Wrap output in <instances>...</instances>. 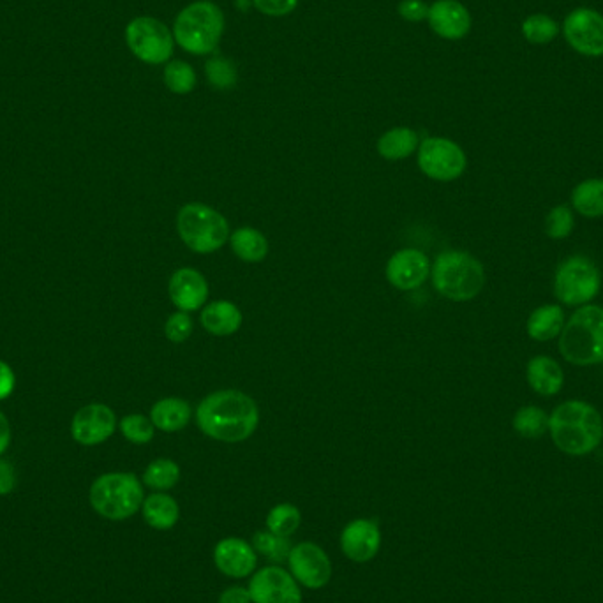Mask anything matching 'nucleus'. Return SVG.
<instances>
[{"mask_svg": "<svg viewBox=\"0 0 603 603\" xmlns=\"http://www.w3.org/2000/svg\"><path fill=\"white\" fill-rule=\"evenodd\" d=\"M253 603H302L295 577L281 566H265L249 582Z\"/></svg>", "mask_w": 603, "mask_h": 603, "instance_id": "13", "label": "nucleus"}, {"mask_svg": "<svg viewBox=\"0 0 603 603\" xmlns=\"http://www.w3.org/2000/svg\"><path fill=\"white\" fill-rule=\"evenodd\" d=\"M164 83L173 94H189L196 87V73L187 62L175 60L164 69Z\"/></svg>", "mask_w": 603, "mask_h": 603, "instance_id": "33", "label": "nucleus"}, {"mask_svg": "<svg viewBox=\"0 0 603 603\" xmlns=\"http://www.w3.org/2000/svg\"><path fill=\"white\" fill-rule=\"evenodd\" d=\"M464 150L447 138H427L418 147V166L429 179L452 182L466 170Z\"/></svg>", "mask_w": 603, "mask_h": 603, "instance_id": "10", "label": "nucleus"}, {"mask_svg": "<svg viewBox=\"0 0 603 603\" xmlns=\"http://www.w3.org/2000/svg\"><path fill=\"white\" fill-rule=\"evenodd\" d=\"M600 288L602 274L586 256H570L556 270L554 295L563 306H588L598 297Z\"/></svg>", "mask_w": 603, "mask_h": 603, "instance_id": "8", "label": "nucleus"}, {"mask_svg": "<svg viewBox=\"0 0 603 603\" xmlns=\"http://www.w3.org/2000/svg\"><path fill=\"white\" fill-rule=\"evenodd\" d=\"M558 348L568 364H603V307H579L561 330Z\"/></svg>", "mask_w": 603, "mask_h": 603, "instance_id": "3", "label": "nucleus"}, {"mask_svg": "<svg viewBox=\"0 0 603 603\" xmlns=\"http://www.w3.org/2000/svg\"><path fill=\"white\" fill-rule=\"evenodd\" d=\"M16 376L11 369V365L0 360V401L8 399L9 395L15 392Z\"/></svg>", "mask_w": 603, "mask_h": 603, "instance_id": "41", "label": "nucleus"}, {"mask_svg": "<svg viewBox=\"0 0 603 603\" xmlns=\"http://www.w3.org/2000/svg\"><path fill=\"white\" fill-rule=\"evenodd\" d=\"M522 36L526 38L531 45H549L554 39L558 38L559 23L551 16L531 15L522 22Z\"/></svg>", "mask_w": 603, "mask_h": 603, "instance_id": "30", "label": "nucleus"}, {"mask_svg": "<svg viewBox=\"0 0 603 603\" xmlns=\"http://www.w3.org/2000/svg\"><path fill=\"white\" fill-rule=\"evenodd\" d=\"M300 522H302L300 510L290 503L277 505L267 515L268 531L277 536H284V538L295 535L297 529L300 528Z\"/></svg>", "mask_w": 603, "mask_h": 603, "instance_id": "31", "label": "nucleus"}, {"mask_svg": "<svg viewBox=\"0 0 603 603\" xmlns=\"http://www.w3.org/2000/svg\"><path fill=\"white\" fill-rule=\"evenodd\" d=\"M429 260L418 249H402L395 253L387 265V277L397 290L420 288L429 277Z\"/></svg>", "mask_w": 603, "mask_h": 603, "instance_id": "16", "label": "nucleus"}, {"mask_svg": "<svg viewBox=\"0 0 603 603\" xmlns=\"http://www.w3.org/2000/svg\"><path fill=\"white\" fill-rule=\"evenodd\" d=\"M219 603H253L249 589L242 586H231L219 595Z\"/></svg>", "mask_w": 603, "mask_h": 603, "instance_id": "42", "label": "nucleus"}, {"mask_svg": "<svg viewBox=\"0 0 603 603\" xmlns=\"http://www.w3.org/2000/svg\"><path fill=\"white\" fill-rule=\"evenodd\" d=\"M381 533L378 524L369 519L351 521L341 533V551L355 563H367L378 554Z\"/></svg>", "mask_w": 603, "mask_h": 603, "instance_id": "17", "label": "nucleus"}, {"mask_svg": "<svg viewBox=\"0 0 603 603\" xmlns=\"http://www.w3.org/2000/svg\"><path fill=\"white\" fill-rule=\"evenodd\" d=\"M224 16L216 4L201 0L180 11L173 38L186 52L207 55L216 50L223 36Z\"/></svg>", "mask_w": 603, "mask_h": 603, "instance_id": "6", "label": "nucleus"}, {"mask_svg": "<svg viewBox=\"0 0 603 603\" xmlns=\"http://www.w3.org/2000/svg\"><path fill=\"white\" fill-rule=\"evenodd\" d=\"M549 432L554 445L566 455L582 457L595 452L603 440V418L589 402L565 401L552 411Z\"/></svg>", "mask_w": 603, "mask_h": 603, "instance_id": "2", "label": "nucleus"}, {"mask_svg": "<svg viewBox=\"0 0 603 603\" xmlns=\"http://www.w3.org/2000/svg\"><path fill=\"white\" fill-rule=\"evenodd\" d=\"M431 29L443 39L457 41L468 36L471 30V16L468 9L457 0H438L429 8Z\"/></svg>", "mask_w": 603, "mask_h": 603, "instance_id": "18", "label": "nucleus"}, {"mask_svg": "<svg viewBox=\"0 0 603 603\" xmlns=\"http://www.w3.org/2000/svg\"><path fill=\"white\" fill-rule=\"evenodd\" d=\"M180 468L172 459H156L150 462L143 473V484L154 491H170L179 484Z\"/></svg>", "mask_w": 603, "mask_h": 603, "instance_id": "29", "label": "nucleus"}, {"mask_svg": "<svg viewBox=\"0 0 603 603\" xmlns=\"http://www.w3.org/2000/svg\"><path fill=\"white\" fill-rule=\"evenodd\" d=\"M399 15L408 22H422L429 16V6L424 0H402L399 4Z\"/></svg>", "mask_w": 603, "mask_h": 603, "instance_id": "39", "label": "nucleus"}, {"mask_svg": "<svg viewBox=\"0 0 603 603\" xmlns=\"http://www.w3.org/2000/svg\"><path fill=\"white\" fill-rule=\"evenodd\" d=\"M11 438H13L11 424H9L8 417L0 411V455H4V452L8 450Z\"/></svg>", "mask_w": 603, "mask_h": 603, "instance_id": "43", "label": "nucleus"}, {"mask_svg": "<svg viewBox=\"0 0 603 603\" xmlns=\"http://www.w3.org/2000/svg\"><path fill=\"white\" fill-rule=\"evenodd\" d=\"M568 45L584 57H603V15L595 9L577 8L563 22Z\"/></svg>", "mask_w": 603, "mask_h": 603, "instance_id": "11", "label": "nucleus"}, {"mask_svg": "<svg viewBox=\"0 0 603 603\" xmlns=\"http://www.w3.org/2000/svg\"><path fill=\"white\" fill-rule=\"evenodd\" d=\"M126 41L138 59L147 64H163L172 57L175 38L163 22L140 16L127 25Z\"/></svg>", "mask_w": 603, "mask_h": 603, "instance_id": "9", "label": "nucleus"}, {"mask_svg": "<svg viewBox=\"0 0 603 603\" xmlns=\"http://www.w3.org/2000/svg\"><path fill=\"white\" fill-rule=\"evenodd\" d=\"M142 514L150 528L166 531L179 522V503L164 492H154L143 499Z\"/></svg>", "mask_w": 603, "mask_h": 603, "instance_id": "24", "label": "nucleus"}, {"mask_svg": "<svg viewBox=\"0 0 603 603\" xmlns=\"http://www.w3.org/2000/svg\"><path fill=\"white\" fill-rule=\"evenodd\" d=\"M526 378L531 390L544 397L559 394L565 385V373L561 365L547 355H538L529 360Z\"/></svg>", "mask_w": 603, "mask_h": 603, "instance_id": "20", "label": "nucleus"}, {"mask_svg": "<svg viewBox=\"0 0 603 603\" xmlns=\"http://www.w3.org/2000/svg\"><path fill=\"white\" fill-rule=\"evenodd\" d=\"M191 418V406L179 397H166L157 401L150 411V420L156 429L164 432L182 431Z\"/></svg>", "mask_w": 603, "mask_h": 603, "instance_id": "23", "label": "nucleus"}, {"mask_svg": "<svg viewBox=\"0 0 603 603\" xmlns=\"http://www.w3.org/2000/svg\"><path fill=\"white\" fill-rule=\"evenodd\" d=\"M177 230L180 239L194 253H216L230 239L228 221L203 203H189L180 209Z\"/></svg>", "mask_w": 603, "mask_h": 603, "instance_id": "7", "label": "nucleus"}, {"mask_svg": "<svg viewBox=\"0 0 603 603\" xmlns=\"http://www.w3.org/2000/svg\"><path fill=\"white\" fill-rule=\"evenodd\" d=\"M254 551L265 556L268 561L274 563H283L284 559H288L291 551V544L288 538L277 536L270 531H260L253 538Z\"/></svg>", "mask_w": 603, "mask_h": 603, "instance_id": "32", "label": "nucleus"}, {"mask_svg": "<svg viewBox=\"0 0 603 603\" xmlns=\"http://www.w3.org/2000/svg\"><path fill=\"white\" fill-rule=\"evenodd\" d=\"M575 228L574 210L568 205H558L545 217V235L552 240H563L572 235Z\"/></svg>", "mask_w": 603, "mask_h": 603, "instance_id": "34", "label": "nucleus"}, {"mask_svg": "<svg viewBox=\"0 0 603 603\" xmlns=\"http://www.w3.org/2000/svg\"><path fill=\"white\" fill-rule=\"evenodd\" d=\"M253 2L254 6L267 16L290 15L298 6V0H253Z\"/></svg>", "mask_w": 603, "mask_h": 603, "instance_id": "38", "label": "nucleus"}, {"mask_svg": "<svg viewBox=\"0 0 603 603\" xmlns=\"http://www.w3.org/2000/svg\"><path fill=\"white\" fill-rule=\"evenodd\" d=\"M512 425L522 438L538 440L549 432V415L538 406H524L521 410L515 411Z\"/></svg>", "mask_w": 603, "mask_h": 603, "instance_id": "28", "label": "nucleus"}, {"mask_svg": "<svg viewBox=\"0 0 603 603\" xmlns=\"http://www.w3.org/2000/svg\"><path fill=\"white\" fill-rule=\"evenodd\" d=\"M117 429V417L110 406L92 402L76 411L71 420V436L83 447H96L110 440Z\"/></svg>", "mask_w": 603, "mask_h": 603, "instance_id": "14", "label": "nucleus"}, {"mask_svg": "<svg viewBox=\"0 0 603 603\" xmlns=\"http://www.w3.org/2000/svg\"><path fill=\"white\" fill-rule=\"evenodd\" d=\"M231 249L246 263H260L268 254V242L263 233L254 228H239L230 237Z\"/></svg>", "mask_w": 603, "mask_h": 603, "instance_id": "25", "label": "nucleus"}, {"mask_svg": "<svg viewBox=\"0 0 603 603\" xmlns=\"http://www.w3.org/2000/svg\"><path fill=\"white\" fill-rule=\"evenodd\" d=\"M288 565L295 581L309 589L325 588L332 577V563L327 552L313 542L291 547Z\"/></svg>", "mask_w": 603, "mask_h": 603, "instance_id": "12", "label": "nucleus"}, {"mask_svg": "<svg viewBox=\"0 0 603 603\" xmlns=\"http://www.w3.org/2000/svg\"><path fill=\"white\" fill-rule=\"evenodd\" d=\"M418 149V134L408 127H395L383 134L378 142V152L388 161L410 157Z\"/></svg>", "mask_w": 603, "mask_h": 603, "instance_id": "26", "label": "nucleus"}, {"mask_svg": "<svg viewBox=\"0 0 603 603\" xmlns=\"http://www.w3.org/2000/svg\"><path fill=\"white\" fill-rule=\"evenodd\" d=\"M90 505L108 521H126L143 505V485L133 473H105L94 480Z\"/></svg>", "mask_w": 603, "mask_h": 603, "instance_id": "4", "label": "nucleus"}, {"mask_svg": "<svg viewBox=\"0 0 603 603\" xmlns=\"http://www.w3.org/2000/svg\"><path fill=\"white\" fill-rule=\"evenodd\" d=\"M201 325L209 334L217 337L235 334L242 325V313L239 307L228 300H217L203 309Z\"/></svg>", "mask_w": 603, "mask_h": 603, "instance_id": "21", "label": "nucleus"}, {"mask_svg": "<svg viewBox=\"0 0 603 603\" xmlns=\"http://www.w3.org/2000/svg\"><path fill=\"white\" fill-rule=\"evenodd\" d=\"M15 487V466L6 459H0V496H8V494L15 491Z\"/></svg>", "mask_w": 603, "mask_h": 603, "instance_id": "40", "label": "nucleus"}, {"mask_svg": "<svg viewBox=\"0 0 603 603\" xmlns=\"http://www.w3.org/2000/svg\"><path fill=\"white\" fill-rule=\"evenodd\" d=\"M572 207L588 219L603 217V179H588L577 184L572 191Z\"/></svg>", "mask_w": 603, "mask_h": 603, "instance_id": "27", "label": "nucleus"}, {"mask_svg": "<svg viewBox=\"0 0 603 603\" xmlns=\"http://www.w3.org/2000/svg\"><path fill=\"white\" fill-rule=\"evenodd\" d=\"M120 432L127 441L134 445H147L154 438V424L143 415H127L119 424Z\"/></svg>", "mask_w": 603, "mask_h": 603, "instance_id": "35", "label": "nucleus"}, {"mask_svg": "<svg viewBox=\"0 0 603 603\" xmlns=\"http://www.w3.org/2000/svg\"><path fill=\"white\" fill-rule=\"evenodd\" d=\"M207 76L217 89H230L237 82L235 69L226 59H212L207 64Z\"/></svg>", "mask_w": 603, "mask_h": 603, "instance_id": "36", "label": "nucleus"}, {"mask_svg": "<svg viewBox=\"0 0 603 603\" xmlns=\"http://www.w3.org/2000/svg\"><path fill=\"white\" fill-rule=\"evenodd\" d=\"M565 311L558 304L536 307L528 318V335L533 341L547 343L556 339L565 327Z\"/></svg>", "mask_w": 603, "mask_h": 603, "instance_id": "22", "label": "nucleus"}, {"mask_svg": "<svg viewBox=\"0 0 603 603\" xmlns=\"http://www.w3.org/2000/svg\"><path fill=\"white\" fill-rule=\"evenodd\" d=\"M170 298L180 311H198L209 297V284L194 268H180L170 279Z\"/></svg>", "mask_w": 603, "mask_h": 603, "instance_id": "19", "label": "nucleus"}, {"mask_svg": "<svg viewBox=\"0 0 603 603\" xmlns=\"http://www.w3.org/2000/svg\"><path fill=\"white\" fill-rule=\"evenodd\" d=\"M432 283L443 297L466 302L484 290V265L464 251H448L440 254L434 263Z\"/></svg>", "mask_w": 603, "mask_h": 603, "instance_id": "5", "label": "nucleus"}, {"mask_svg": "<svg viewBox=\"0 0 603 603\" xmlns=\"http://www.w3.org/2000/svg\"><path fill=\"white\" fill-rule=\"evenodd\" d=\"M217 570L231 579H244L256 570L258 552L240 538H224L214 549Z\"/></svg>", "mask_w": 603, "mask_h": 603, "instance_id": "15", "label": "nucleus"}, {"mask_svg": "<svg viewBox=\"0 0 603 603\" xmlns=\"http://www.w3.org/2000/svg\"><path fill=\"white\" fill-rule=\"evenodd\" d=\"M164 334L172 343H184L189 339V335L193 334V320L184 311L172 314L164 325Z\"/></svg>", "mask_w": 603, "mask_h": 603, "instance_id": "37", "label": "nucleus"}, {"mask_svg": "<svg viewBox=\"0 0 603 603\" xmlns=\"http://www.w3.org/2000/svg\"><path fill=\"white\" fill-rule=\"evenodd\" d=\"M203 434L224 443H239L253 436L260 422L256 402L239 390H221L205 397L196 411Z\"/></svg>", "mask_w": 603, "mask_h": 603, "instance_id": "1", "label": "nucleus"}]
</instances>
